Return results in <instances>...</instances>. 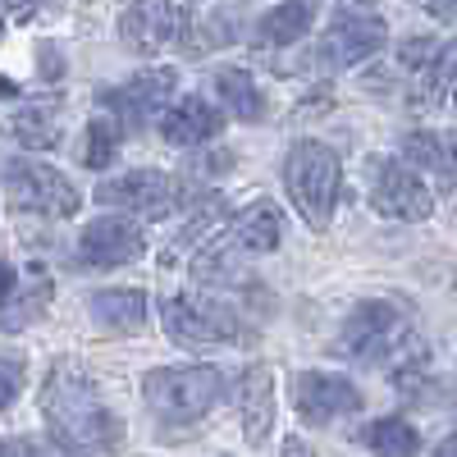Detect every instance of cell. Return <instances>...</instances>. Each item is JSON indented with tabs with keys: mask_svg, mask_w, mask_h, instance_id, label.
<instances>
[{
	"mask_svg": "<svg viewBox=\"0 0 457 457\" xmlns=\"http://www.w3.org/2000/svg\"><path fill=\"white\" fill-rule=\"evenodd\" d=\"M42 416H46V430H51L55 448H64L73 457H105L124 439L120 416L101 403V394L92 389L87 375L69 370V366L51 370L46 389H42Z\"/></svg>",
	"mask_w": 457,
	"mask_h": 457,
	"instance_id": "6da1fadb",
	"label": "cell"
},
{
	"mask_svg": "<svg viewBox=\"0 0 457 457\" xmlns=\"http://www.w3.org/2000/svg\"><path fill=\"white\" fill-rule=\"evenodd\" d=\"M338 183H343V165L334 156V146L302 137L288 146L284 156V193L297 206V215L312 228H329L334 206H338Z\"/></svg>",
	"mask_w": 457,
	"mask_h": 457,
	"instance_id": "7a4b0ae2",
	"label": "cell"
},
{
	"mask_svg": "<svg viewBox=\"0 0 457 457\" xmlns=\"http://www.w3.org/2000/svg\"><path fill=\"white\" fill-rule=\"evenodd\" d=\"M142 398L161 426H193L224 398V375L215 366H161L142 379Z\"/></svg>",
	"mask_w": 457,
	"mask_h": 457,
	"instance_id": "3957f363",
	"label": "cell"
},
{
	"mask_svg": "<svg viewBox=\"0 0 457 457\" xmlns=\"http://www.w3.org/2000/svg\"><path fill=\"white\" fill-rule=\"evenodd\" d=\"M338 357L361 366H394L411 353V320L394 302H361L338 329Z\"/></svg>",
	"mask_w": 457,
	"mask_h": 457,
	"instance_id": "277c9868",
	"label": "cell"
},
{
	"mask_svg": "<svg viewBox=\"0 0 457 457\" xmlns=\"http://www.w3.org/2000/svg\"><path fill=\"white\" fill-rule=\"evenodd\" d=\"M165 334L179 348H211V343H234L243 338V320L224 297H197V293H179L165 302Z\"/></svg>",
	"mask_w": 457,
	"mask_h": 457,
	"instance_id": "5b68a950",
	"label": "cell"
},
{
	"mask_svg": "<svg viewBox=\"0 0 457 457\" xmlns=\"http://www.w3.org/2000/svg\"><path fill=\"white\" fill-rule=\"evenodd\" d=\"M5 197L19 211H37V215H51V220H69L83 206L79 187L42 161H10L5 165Z\"/></svg>",
	"mask_w": 457,
	"mask_h": 457,
	"instance_id": "8992f818",
	"label": "cell"
},
{
	"mask_svg": "<svg viewBox=\"0 0 457 457\" xmlns=\"http://www.w3.org/2000/svg\"><path fill=\"white\" fill-rule=\"evenodd\" d=\"M96 202L114 206V211H129L137 220H165L179 206V183L161 170H129L120 179H105L96 187Z\"/></svg>",
	"mask_w": 457,
	"mask_h": 457,
	"instance_id": "52a82bcc",
	"label": "cell"
},
{
	"mask_svg": "<svg viewBox=\"0 0 457 457\" xmlns=\"http://www.w3.org/2000/svg\"><path fill=\"white\" fill-rule=\"evenodd\" d=\"M385 42H389L385 19H375V14H348V10H343V14L325 28V37H320L316 64L329 69V73L353 69V64L370 60L375 51H385Z\"/></svg>",
	"mask_w": 457,
	"mask_h": 457,
	"instance_id": "ba28073f",
	"label": "cell"
},
{
	"mask_svg": "<svg viewBox=\"0 0 457 457\" xmlns=\"http://www.w3.org/2000/svg\"><path fill=\"white\" fill-rule=\"evenodd\" d=\"M174 87H179V73L174 69H146L137 79L120 83V87H105L101 101L114 110L120 124H151V120H165V110L174 105Z\"/></svg>",
	"mask_w": 457,
	"mask_h": 457,
	"instance_id": "9c48e42d",
	"label": "cell"
},
{
	"mask_svg": "<svg viewBox=\"0 0 457 457\" xmlns=\"http://www.w3.org/2000/svg\"><path fill=\"white\" fill-rule=\"evenodd\" d=\"M370 206L389 220H426L435 211L430 187L416 179V170H407L403 161H375L370 165Z\"/></svg>",
	"mask_w": 457,
	"mask_h": 457,
	"instance_id": "30bf717a",
	"label": "cell"
},
{
	"mask_svg": "<svg viewBox=\"0 0 457 457\" xmlns=\"http://www.w3.org/2000/svg\"><path fill=\"white\" fill-rule=\"evenodd\" d=\"M293 407L307 426H329L338 416L361 411V389L353 379L329 375V370H302L293 379Z\"/></svg>",
	"mask_w": 457,
	"mask_h": 457,
	"instance_id": "8fae6325",
	"label": "cell"
},
{
	"mask_svg": "<svg viewBox=\"0 0 457 457\" xmlns=\"http://www.w3.org/2000/svg\"><path fill=\"white\" fill-rule=\"evenodd\" d=\"M183 10L174 0H133L120 14V42L137 55H156L183 37Z\"/></svg>",
	"mask_w": 457,
	"mask_h": 457,
	"instance_id": "7c38bea8",
	"label": "cell"
},
{
	"mask_svg": "<svg viewBox=\"0 0 457 457\" xmlns=\"http://www.w3.org/2000/svg\"><path fill=\"white\" fill-rule=\"evenodd\" d=\"M146 252L137 224L124 220V215H101L83 228L79 238V261L92 265V270H110V265H129Z\"/></svg>",
	"mask_w": 457,
	"mask_h": 457,
	"instance_id": "4fadbf2b",
	"label": "cell"
},
{
	"mask_svg": "<svg viewBox=\"0 0 457 457\" xmlns=\"http://www.w3.org/2000/svg\"><path fill=\"white\" fill-rule=\"evenodd\" d=\"M238 407H243V439L252 448H261L270 439V426H275V379H270V366L265 361L247 366L243 389H238Z\"/></svg>",
	"mask_w": 457,
	"mask_h": 457,
	"instance_id": "5bb4252c",
	"label": "cell"
},
{
	"mask_svg": "<svg viewBox=\"0 0 457 457\" xmlns=\"http://www.w3.org/2000/svg\"><path fill=\"white\" fill-rule=\"evenodd\" d=\"M215 133H220V110L206 96H179L161 120V137L174 146H202Z\"/></svg>",
	"mask_w": 457,
	"mask_h": 457,
	"instance_id": "9a60e30c",
	"label": "cell"
},
{
	"mask_svg": "<svg viewBox=\"0 0 457 457\" xmlns=\"http://www.w3.org/2000/svg\"><path fill=\"white\" fill-rule=\"evenodd\" d=\"M228 243H234L238 252H256V256L275 252L284 243V215H279V206L275 202H252L234 224H228Z\"/></svg>",
	"mask_w": 457,
	"mask_h": 457,
	"instance_id": "2e32d148",
	"label": "cell"
},
{
	"mask_svg": "<svg viewBox=\"0 0 457 457\" xmlns=\"http://www.w3.org/2000/svg\"><path fill=\"white\" fill-rule=\"evenodd\" d=\"M92 316L110 334H133L146 320V293L142 288H101L92 297Z\"/></svg>",
	"mask_w": 457,
	"mask_h": 457,
	"instance_id": "e0dca14e",
	"label": "cell"
},
{
	"mask_svg": "<svg viewBox=\"0 0 457 457\" xmlns=\"http://www.w3.org/2000/svg\"><path fill=\"white\" fill-rule=\"evenodd\" d=\"M312 23H316V0H284L270 14H261L256 37L261 46H293L312 32Z\"/></svg>",
	"mask_w": 457,
	"mask_h": 457,
	"instance_id": "ac0fdd59",
	"label": "cell"
},
{
	"mask_svg": "<svg viewBox=\"0 0 457 457\" xmlns=\"http://www.w3.org/2000/svg\"><path fill=\"white\" fill-rule=\"evenodd\" d=\"M403 156L439 174L444 183H457V133H411L403 142Z\"/></svg>",
	"mask_w": 457,
	"mask_h": 457,
	"instance_id": "d6986e66",
	"label": "cell"
},
{
	"mask_svg": "<svg viewBox=\"0 0 457 457\" xmlns=\"http://www.w3.org/2000/svg\"><path fill=\"white\" fill-rule=\"evenodd\" d=\"M14 137L28 146V151H46L60 142V96H37L19 110L14 120Z\"/></svg>",
	"mask_w": 457,
	"mask_h": 457,
	"instance_id": "ffe728a7",
	"label": "cell"
},
{
	"mask_svg": "<svg viewBox=\"0 0 457 457\" xmlns=\"http://www.w3.org/2000/svg\"><path fill=\"white\" fill-rule=\"evenodd\" d=\"M215 92H220V101L228 105L234 120H243V124H261L265 120V96H261V87L247 79L243 69H220L215 73Z\"/></svg>",
	"mask_w": 457,
	"mask_h": 457,
	"instance_id": "44dd1931",
	"label": "cell"
},
{
	"mask_svg": "<svg viewBox=\"0 0 457 457\" xmlns=\"http://www.w3.org/2000/svg\"><path fill=\"white\" fill-rule=\"evenodd\" d=\"M361 444L375 453V457H416L421 453V435L416 426H407L403 416H379L361 430Z\"/></svg>",
	"mask_w": 457,
	"mask_h": 457,
	"instance_id": "7402d4cb",
	"label": "cell"
},
{
	"mask_svg": "<svg viewBox=\"0 0 457 457\" xmlns=\"http://www.w3.org/2000/svg\"><path fill=\"white\" fill-rule=\"evenodd\" d=\"M448 92H457V37L435 51V60L421 69V83H416V105H439Z\"/></svg>",
	"mask_w": 457,
	"mask_h": 457,
	"instance_id": "603a6c76",
	"label": "cell"
},
{
	"mask_svg": "<svg viewBox=\"0 0 457 457\" xmlns=\"http://www.w3.org/2000/svg\"><path fill=\"white\" fill-rule=\"evenodd\" d=\"M120 146H124V124L114 120V114H96V120L87 124V137H83V165L87 170L114 165Z\"/></svg>",
	"mask_w": 457,
	"mask_h": 457,
	"instance_id": "cb8c5ba5",
	"label": "cell"
},
{
	"mask_svg": "<svg viewBox=\"0 0 457 457\" xmlns=\"http://www.w3.org/2000/svg\"><path fill=\"white\" fill-rule=\"evenodd\" d=\"M46 302H51V279H46V275H37V279H32V293L14 297V302H10L14 312H5V316H0V325H5V329H23L28 320H37V316H42V307H46Z\"/></svg>",
	"mask_w": 457,
	"mask_h": 457,
	"instance_id": "d4e9b609",
	"label": "cell"
},
{
	"mask_svg": "<svg viewBox=\"0 0 457 457\" xmlns=\"http://www.w3.org/2000/svg\"><path fill=\"white\" fill-rule=\"evenodd\" d=\"M19 389H23V361L0 357V411L19 398Z\"/></svg>",
	"mask_w": 457,
	"mask_h": 457,
	"instance_id": "484cf974",
	"label": "cell"
},
{
	"mask_svg": "<svg viewBox=\"0 0 457 457\" xmlns=\"http://www.w3.org/2000/svg\"><path fill=\"white\" fill-rule=\"evenodd\" d=\"M435 42L430 37H411V42H403V64H411V69H426L430 60H435Z\"/></svg>",
	"mask_w": 457,
	"mask_h": 457,
	"instance_id": "4316f807",
	"label": "cell"
},
{
	"mask_svg": "<svg viewBox=\"0 0 457 457\" xmlns=\"http://www.w3.org/2000/svg\"><path fill=\"white\" fill-rule=\"evenodd\" d=\"M37 55H42V73H46V83H55L60 73H64V64H60L55 46H51V42H42V46H37Z\"/></svg>",
	"mask_w": 457,
	"mask_h": 457,
	"instance_id": "83f0119b",
	"label": "cell"
},
{
	"mask_svg": "<svg viewBox=\"0 0 457 457\" xmlns=\"http://www.w3.org/2000/svg\"><path fill=\"white\" fill-rule=\"evenodd\" d=\"M421 5H426L435 19H453V14H457V0H421Z\"/></svg>",
	"mask_w": 457,
	"mask_h": 457,
	"instance_id": "f1b7e54d",
	"label": "cell"
},
{
	"mask_svg": "<svg viewBox=\"0 0 457 457\" xmlns=\"http://www.w3.org/2000/svg\"><path fill=\"white\" fill-rule=\"evenodd\" d=\"M5 5H10V10H14L19 19H32L37 10H42V5H46V0H5Z\"/></svg>",
	"mask_w": 457,
	"mask_h": 457,
	"instance_id": "f546056e",
	"label": "cell"
},
{
	"mask_svg": "<svg viewBox=\"0 0 457 457\" xmlns=\"http://www.w3.org/2000/svg\"><path fill=\"white\" fill-rule=\"evenodd\" d=\"M14 293V265L10 261H0V302H5Z\"/></svg>",
	"mask_w": 457,
	"mask_h": 457,
	"instance_id": "4dcf8cb0",
	"label": "cell"
},
{
	"mask_svg": "<svg viewBox=\"0 0 457 457\" xmlns=\"http://www.w3.org/2000/svg\"><path fill=\"white\" fill-rule=\"evenodd\" d=\"M279 457H312V448L302 444V439H284V448H279Z\"/></svg>",
	"mask_w": 457,
	"mask_h": 457,
	"instance_id": "1f68e13d",
	"label": "cell"
},
{
	"mask_svg": "<svg viewBox=\"0 0 457 457\" xmlns=\"http://www.w3.org/2000/svg\"><path fill=\"white\" fill-rule=\"evenodd\" d=\"M0 457H37L28 444H0Z\"/></svg>",
	"mask_w": 457,
	"mask_h": 457,
	"instance_id": "d6a6232c",
	"label": "cell"
},
{
	"mask_svg": "<svg viewBox=\"0 0 457 457\" xmlns=\"http://www.w3.org/2000/svg\"><path fill=\"white\" fill-rule=\"evenodd\" d=\"M435 457H457V430H453L448 439H439V448H435Z\"/></svg>",
	"mask_w": 457,
	"mask_h": 457,
	"instance_id": "836d02e7",
	"label": "cell"
},
{
	"mask_svg": "<svg viewBox=\"0 0 457 457\" xmlns=\"http://www.w3.org/2000/svg\"><path fill=\"white\" fill-rule=\"evenodd\" d=\"M0 96H14V83L10 79H0Z\"/></svg>",
	"mask_w": 457,
	"mask_h": 457,
	"instance_id": "e575fe53",
	"label": "cell"
},
{
	"mask_svg": "<svg viewBox=\"0 0 457 457\" xmlns=\"http://www.w3.org/2000/svg\"><path fill=\"white\" fill-rule=\"evenodd\" d=\"M453 105H457V92H453Z\"/></svg>",
	"mask_w": 457,
	"mask_h": 457,
	"instance_id": "d590c367",
	"label": "cell"
}]
</instances>
